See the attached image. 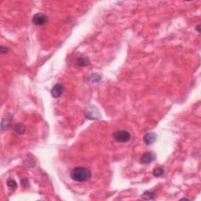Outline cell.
<instances>
[{
	"label": "cell",
	"mask_w": 201,
	"mask_h": 201,
	"mask_svg": "<svg viewBox=\"0 0 201 201\" xmlns=\"http://www.w3.org/2000/svg\"><path fill=\"white\" fill-rule=\"evenodd\" d=\"M76 64L79 66H87V65H90V60L87 57H80L77 60Z\"/></svg>",
	"instance_id": "9c48e42d"
},
{
	"label": "cell",
	"mask_w": 201,
	"mask_h": 201,
	"mask_svg": "<svg viewBox=\"0 0 201 201\" xmlns=\"http://www.w3.org/2000/svg\"><path fill=\"white\" fill-rule=\"evenodd\" d=\"M155 195H156V194H155V192H153L146 191L143 193V195L141 196V197H142V199H153L154 198H155Z\"/></svg>",
	"instance_id": "30bf717a"
},
{
	"label": "cell",
	"mask_w": 201,
	"mask_h": 201,
	"mask_svg": "<svg viewBox=\"0 0 201 201\" xmlns=\"http://www.w3.org/2000/svg\"><path fill=\"white\" fill-rule=\"evenodd\" d=\"M25 130H26V127L22 123H17L13 127V131L18 135H22L25 133Z\"/></svg>",
	"instance_id": "ba28073f"
},
{
	"label": "cell",
	"mask_w": 201,
	"mask_h": 201,
	"mask_svg": "<svg viewBox=\"0 0 201 201\" xmlns=\"http://www.w3.org/2000/svg\"><path fill=\"white\" fill-rule=\"evenodd\" d=\"M163 175H164V170L161 167H156L153 170V175L156 178L163 176Z\"/></svg>",
	"instance_id": "8fae6325"
},
{
	"label": "cell",
	"mask_w": 201,
	"mask_h": 201,
	"mask_svg": "<svg viewBox=\"0 0 201 201\" xmlns=\"http://www.w3.org/2000/svg\"><path fill=\"white\" fill-rule=\"evenodd\" d=\"M64 87L60 83H57L53 87L51 90V95L54 98H58L62 95Z\"/></svg>",
	"instance_id": "5b68a950"
},
{
	"label": "cell",
	"mask_w": 201,
	"mask_h": 201,
	"mask_svg": "<svg viewBox=\"0 0 201 201\" xmlns=\"http://www.w3.org/2000/svg\"><path fill=\"white\" fill-rule=\"evenodd\" d=\"M112 137L116 141L121 143L128 142L131 138V134L127 131H124V130H120V131L114 132L112 134Z\"/></svg>",
	"instance_id": "7a4b0ae2"
},
{
	"label": "cell",
	"mask_w": 201,
	"mask_h": 201,
	"mask_svg": "<svg viewBox=\"0 0 201 201\" xmlns=\"http://www.w3.org/2000/svg\"><path fill=\"white\" fill-rule=\"evenodd\" d=\"M70 177L74 182H85L91 179L92 173L87 167H77L72 169L70 173Z\"/></svg>",
	"instance_id": "6da1fadb"
},
{
	"label": "cell",
	"mask_w": 201,
	"mask_h": 201,
	"mask_svg": "<svg viewBox=\"0 0 201 201\" xmlns=\"http://www.w3.org/2000/svg\"><path fill=\"white\" fill-rule=\"evenodd\" d=\"M144 142L146 145H152L154 142H156V141L157 140V135L154 132H149V133H147L146 135H145L144 136Z\"/></svg>",
	"instance_id": "8992f818"
},
{
	"label": "cell",
	"mask_w": 201,
	"mask_h": 201,
	"mask_svg": "<svg viewBox=\"0 0 201 201\" xmlns=\"http://www.w3.org/2000/svg\"><path fill=\"white\" fill-rule=\"evenodd\" d=\"M7 186L9 187L10 189H17V182H15L14 180H13V179H9V180L7 181Z\"/></svg>",
	"instance_id": "7c38bea8"
},
{
	"label": "cell",
	"mask_w": 201,
	"mask_h": 201,
	"mask_svg": "<svg viewBox=\"0 0 201 201\" xmlns=\"http://www.w3.org/2000/svg\"><path fill=\"white\" fill-rule=\"evenodd\" d=\"M32 22L36 26H44L47 24L48 17L42 13H36L32 17Z\"/></svg>",
	"instance_id": "3957f363"
},
{
	"label": "cell",
	"mask_w": 201,
	"mask_h": 201,
	"mask_svg": "<svg viewBox=\"0 0 201 201\" xmlns=\"http://www.w3.org/2000/svg\"><path fill=\"white\" fill-rule=\"evenodd\" d=\"M9 51V48L5 47V46H1L0 47V52L2 53H6Z\"/></svg>",
	"instance_id": "4fadbf2b"
},
{
	"label": "cell",
	"mask_w": 201,
	"mask_h": 201,
	"mask_svg": "<svg viewBox=\"0 0 201 201\" xmlns=\"http://www.w3.org/2000/svg\"><path fill=\"white\" fill-rule=\"evenodd\" d=\"M199 27H200V25H198L196 27V29H197V32H200V29H199Z\"/></svg>",
	"instance_id": "5bb4252c"
},
{
	"label": "cell",
	"mask_w": 201,
	"mask_h": 201,
	"mask_svg": "<svg viewBox=\"0 0 201 201\" xmlns=\"http://www.w3.org/2000/svg\"><path fill=\"white\" fill-rule=\"evenodd\" d=\"M95 109L94 108H87L84 112L86 117L88 118V119H90V120H97L100 118V115L99 114H94V110Z\"/></svg>",
	"instance_id": "52a82bcc"
},
{
	"label": "cell",
	"mask_w": 201,
	"mask_h": 201,
	"mask_svg": "<svg viewBox=\"0 0 201 201\" xmlns=\"http://www.w3.org/2000/svg\"><path fill=\"white\" fill-rule=\"evenodd\" d=\"M156 159V154L152 152H148L143 154L141 158V163L142 164H149Z\"/></svg>",
	"instance_id": "277c9868"
}]
</instances>
